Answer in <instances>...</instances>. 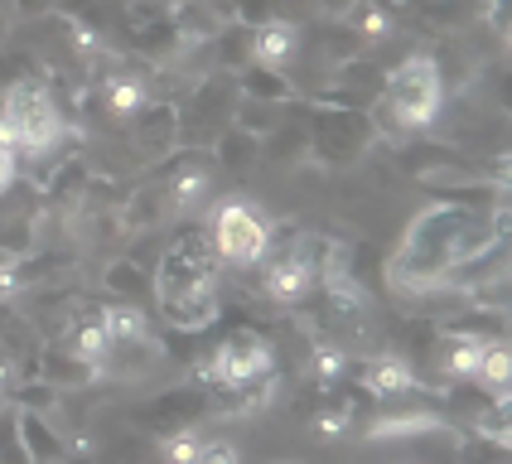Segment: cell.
<instances>
[{"mask_svg": "<svg viewBox=\"0 0 512 464\" xmlns=\"http://www.w3.org/2000/svg\"><path fill=\"white\" fill-rule=\"evenodd\" d=\"M512 237V213L498 203L493 213L484 208H459V203H435L430 199L401 232L397 252L387 257V286L397 295H440L445 276L459 261L479 257L488 242Z\"/></svg>", "mask_w": 512, "mask_h": 464, "instance_id": "obj_1", "label": "cell"}, {"mask_svg": "<svg viewBox=\"0 0 512 464\" xmlns=\"http://www.w3.org/2000/svg\"><path fill=\"white\" fill-rule=\"evenodd\" d=\"M150 295L155 310L174 334H208L223 319V295H218V252L208 242V228L189 223L174 232L165 257L150 271Z\"/></svg>", "mask_w": 512, "mask_h": 464, "instance_id": "obj_2", "label": "cell"}, {"mask_svg": "<svg viewBox=\"0 0 512 464\" xmlns=\"http://www.w3.org/2000/svg\"><path fill=\"white\" fill-rule=\"evenodd\" d=\"M445 107V73L435 54L416 49L382 73L377 87V102H372V126H377V141H411L416 131L435 126V116Z\"/></svg>", "mask_w": 512, "mask_h": 464, "instance_id": "obj_3", "label": "cell"}, {"mask_svg": "<svg viewBox=\"0 0 512 464\" xmlns=\"http://www.w3.org/2000/svg\"><path fill=\"white\" fill-rule=\"evenodd\" d=\"M63 131H68V121L44 78L0 92V145H10L15 155H49L63 141Z\"/></svg>", "mask_w": 512, "mask_h": 464, "instance_id": "obj_4", "label": "cell"}, {"mask_svg": "<svg viewBox=\"0 0 512 464\" xmlns=\"http://www.w3.org/2000/svg\"><path fill=\"white\" fill-rule=\"evenodd\" d=\"M261 377H276V344L256 324H232L203 358H194V382L203 387H247Z\"/></svg>", "mask_w": 512, "mask_h": 464, "instance_id": "obj_5", "label": "cell"}, {"mask_svg": "<svg viewBox=\"0 0 512 464\" xmlns=\"http://www.w3.org/2000/svg\"><path fill=\"white\" fill-rule=\"evenodd\" d=\"M305 107V102H300ZM305 150L319 170H348L377 145L372 112H334V107H305Z\"/></svg>", "mask_w": 512, "mask_h": 464, "instance_id": "obj_6", "label": "cell"}, {"mask_svg": "<svg viewBox=\"0 0 512 464\" xmlns=\"http://www.w3.org/2000/svg\"><path fill=\"white\" fill-rule=\"evenodd\" d=\"M208 242H213L218 261H228V266H261L266 242H271V223L261 218L256 203L223 199L208 218Z\"/></svg>", "mask_w": 512, "mask_h": 464, "instance_id": "obj_7", "label": "cell"}, {"mask_svg": "<svg viewBox=\"0 0 512 464\" xmlns=\"http://www.w3.org/2000/svg\"><path fill=\"white\" fill-rule=\"evenodd\" d=\"M121 39L145 63H174V58H184V39L174 29L170 0H126V10H121Z\"/></svg>", "mask_w": 512, "mask_h": 464, "instance_id": "obj_8", "label": "cell"}, {"mask_svg": "<svg viewBox=\"0 0 512 464\" xmlns=\"http://www.w3.org/2000/svg\"><path fill=\"white\" fill-rule=\"evenodd\" d=\"M397 165L411 174L426 194L455 189V184H469V179H484L479 165H469L455 145H445V141H401Z\"/></svg>", "mask_w": 512, "mask_h": 464, "instance_id": "obj_9", "label": "cell"}, {"mask_svg": "<svg viewBox=\"0 0 512 464\" xmlns=\"http://www.w3.org/2000/svg\"><path fill=\"white\" fill-rule=\"evenodd\" d=\"M213 416V387H203V382H184V387H165L160 397H150V402L136 411V426L155 435H174V431H189V426H203Z\"/></svg>", "mask_w": 512, "mask_h": 464, "instance_id": "obj_10", "label": "cell"}, {"mask_svg": "<svg viewBox=\"0 0 512 464\" xmlns=\"http://www.w3.org/2000/svg\"><path fill=\"white\" fill-rule=\"evenodd\" d=\"M343 382L363 387L372 402H411V397L430 392L401 353H377V358H363V363H348V377H343Z\"/></svg>", "mask_w": 512, "mask_h": 464, "instance_id": "obj_11", "label": "cell"}, {"mask_svg": "<svg viewBox=\"0 0 512 464\" xmlns=\"http://www.w3.org/2000/svg\"><path fill=\"white\" fill-rule=\"evenodd\" d=\"M450 431V421L435 406H411V402H372V411L363 416V435L368 440H416V435H440Z\"/></svg>", "mask_w": 512, "mask_h": 464, "instance_id": "obj_12", "label": "cell"}, {"mask_svg": "<svg viewBox=\"0 0 512 464\" xmlns=\"http://www.w3.org/2000/svg\"><path fill=\"white\" fill-rule=\"evenodd\" d=\"M131 141L145 160H165L184 141V107H174L170 97H150L141 112L131 116Z\"/></svg>", "mask_w": 512, "mask_h": 464, "instance_id": "obj_13", "label": "cell"}, {"mask_svg": "<svg viewBox=\"0 0 512 464\" xmlns=\"http://www.w3.org/2000/svg\"><path fill=\"white\" fill-rule=\"evenodd\" d=\"M15 411V406H10ZM15 435H20V445H25L29 464H68V435L58 431L54 421L44 416V411H15Z\"/></svg>", "mask_w": 512, "mask_h": 464, "instance_id": "obj_14", "label": "cell"}, {"mask_svg": "<svg viewBox=\"0 0 512 464\" xmlns=\"http://www.w3.org/2000/svg\"><path fill=\"white\" fill-rule=\"evenodd\" d=\"M237 92L247 102H261V107H300V87L285 78L281 68H266V63H242L237 73Z\"/></svg>", "mask_w": 512, "mask_h": 464, "instance_id": "obj_15", "label": "cell"}, {"mask_svg": "<svg viewBox=\"0 0 512 464\" xmlns=\"http://www.w3.org/2000/svg\"><path fill=\"white\" fill-rule=\"evenodd\" d=\"M97 97H102V107L112 116H121V121H131V116L141 112L145 102H150V87H145V78L136 73V68H107L102 78H97Z\"/></svg>", "mask_w": 512, "mask_h": 464, "instance_id": "obj_16", "label": "cell"}, {"mask_svg": "<svg viewBox=\"0 0 512 464\" xmlns=\"http://www.w3.org/2000/svg\"><path fill=\"white\" fill-rule=\"evenodd\" d=\"M440 334H455V339H474V344H503L508 339V310H459L440 324Z\"/></svg>", "mask_w": 512, "mask_h": 464, "instance_id": "obj_17", "label": "cell"}, {"mask_svg": "<svg viewBox=\"0 0 512 464\" xmlns=\"http://www.w3.org/2000/svg\"><path fill=\"white\" fill-rule=\"evenodd\" d=\"M295 49H300V25L295 20H276V25L252 29V63L281 68L285 58H295Z\"/></svg>", "mask_w": 512, "mask_h": 464, "instance_id": "obj_18", "label": "cell"}, {"mask_svg": "<svg viewBox=\"0 0 512 464\" xmlns=\"http://www.w3.org/2000/svg\"><path fill=\"white\" fill-rule=\"evenodd\" d=\"M459 431H474V435H484V440H493V445L512 450V387L493 392L484 402V411H479L469 426H459Z\"/></svg>", "mask_w": 512, "mask_h": 464, "instance_id": "obj_19", "label": "cell"}, {"mask_svg": "<svg viewBox=\"0 0 512 464\" xmlns=\"http://www.w3.org/2000/svg\"><path fill=\"white\" fill-rule=\"evenodd\" d=\"M87 184H92V170H87V160L83 155H68L63 165H58L49 179H44V199L49 203H83V194H87Z\"/></svg>", "mask_w": 512, "mask_h": 464, "instance_id": "obj_20", "label": "cell"}, {"mask_svg": "<svg viewBox=\"0 0 512 464\" xmlns=\"http://www.w3.org/2000/svg\"><path fill=\"white\" fill-rule=\"evenodd\" d=\"M102 286H107V295H112V300L141 305L145 295H150V276H145L131 257H121V261H112V266L102 271Z\"/></svg>", "mask_w": 512, "mask_h": 464, "instance_id": "obj_21", "label": "cell"}, {"mask_svg": "<svg viewBox=\"0 0 512 464\" xmlns=\"http://www.w3.org/2000/svg\"><path fill=\"white\" fill-rule=\"evenodd\" d=\"M348 377V348L334 344V339H319L310 348V382L314 387H339Z\"/></svg>", "mask_w": 512, "mask_h": 464, "instance_id": "obj_22", "label": "cell"}, {"mask_svg": "<svg viewBox=\"0 0 512 464\" xmlns=\"http://www.w3.org/2000/svg\"><path fill=\"white\" fill-rule=\"evenodd\" d=\"M213 155H218V165L232 174L252 170L256 155H261V141L256 136H247V131H237V126H228L223 136H218V145H213Z\"/></svg>", "mask_w": 512, "mask_h": 464, "instance_id": "obj_23", "label": "cell"}, {"mask_svg": "<svg viewBox=\"0 0 512 464\" xmlns=\"http://www.w3.org/2000/svg\"><path fill=\"white\" fill-rule=\"evenodd\" d=\"M228 126H237V131H247V136H256V141L266 145L281 131V116H276V107H261V102H247V97H242V102L232 107Z\"/></svg>", "mask_w": 512, "mask_h": 464, "instance_id": "obj_24", "label": "cell"}, {"mask_svg": "<svg viewBox=\"0 0 512 464\" xmlns=\"http://www.w3.org/2000/svg\"><path fill=\"white\" fill-rule=\"evenodd\" d=\"M474 382L479 387H488V392H503V387H512V344L503 339V344H484V358H479V373H474Z\"/></svg>", "mask_w": 512, "mask_h": 464, "instance_id": "obj_25", "label": "cell"}, {"mask_svg": "<svg viewBox=\"0 0 512 464\" xmlns=\"http://www.w3.org/2000/svg\"><path fill=\"white\" fill-rule=\"evenodd\" d=\"M232 25L242 29H261L276 25V20H290V0H232Z\"/></svg>", "mask_w": 512, "mask_h": 464, "instance_id": "obj_26", "label": "cell"}, {"mask_svg": "<svg viewBox=\"0 0 512 464\" xmlns=\"http://www.w3.org/2000/svg\"><path fill=\"white\" fill-rule=\"evenodd\" d=\"M34 78H39V63L29 54H20V49H5L0 44V92L15 83H34Z\"/></svg>", "mask_w": 512, "mask_h": 464, "instance_id": "obj_27", "label": "cell"}, {"mask_svg": "<svg viewBox=\"0 0 512 464\" xmlns=\"http://www.w3.org/2000/svg\"><path fill=\"white\" fill-rule=\"evenodd\" d=\"M199 445H203V431H199V426H189V431H174V435H160V455H165V464H194Z\"/></svg>", "mask_w": 512, "mask_h": 464, "instance_id": "obj_28", "label": "cell"}, {"mask_svg": "<svg viewBox=\"0 0 512 464\" xmlns=\"http://www.w3.org/2000/svg\"><path fill=\"white\" fill-rule=\"evenodd\" d=\"M0 464H29L25 445H20V435H15V411H10V406L0 411Z\"/></svg>", "mask_w": 512, "mask_h": 464, "instance_id": "obj_29", "label": "cell"}, {"mask_svg": "<svg viewBox=\"0 0 512 464\" xmlns=\"http://www.w3.org/2000/svg\"><path fill=\"white\" fill-rule=\"evenodd\" d=\"M194 464H237V445H232V440H218V435H203Z\"/></svg>", "mask_w": 512, "mask_h": 464, "instance_id": "obj_30", "label": "cell"}, {"mask_svg": "<svg viewBox=\"0 0 512 464\" xmlns=\"http://www.w3.org/2000/svg\"><path fill=\"white\" fill-rule=\"evenodd\" d=\"M54 10H58V0H10V15H20V20H44Z\"/></svg>", "mask_w": 512, "mask_h": 464, "instance_id": "obj_31", "label": "cell"}, {"mask_svg": "<svg viewBox=\"0 0 512 464\" xmlns=\"http://www.w3.org/2000/svg\"><path fill=\"white\" fill-rule=\"evenodd\" d=\"M493 73H498V78H493V83H498V102H503V112L512 116V63H498Z\"/></svg>", "mask_w": 512, "mask_h": 464, "instance_id": "obj_32", "label": "cell"}, {"mask_svg": "<svg viewBox=\"0 0 512 464\" xmlns=\"http://www.w3.org/2000/svg\"><path fill=\"white\" fill-rule=\"evenodd\" d=\"M15 160H20V155H15L10 145H0V194L15 184Z\"/></svg>", "mask_w": 512, "mask_h": 464, "instance_id": "obj_33", "label": "cell"}, {"mask_svg": "<svg viewBox=\"0 0 512 464\" xmlns=\"http://www.w3.org/2000/svg\"><path fill=\"white\" fill-rule=\"evenodd\" d=\"M353 5H358V0H319V10H324L329 20H343V15H348Z\"/></svg>", "mask_w": 512, "mask_h": 464, "instance_id": "obj_34", "label": "cell"}, {"mask_svg": "<svg viewBox=\"0 0 512 464\" xmlns=\"http://www.w3.org/2000/svg\"><path fill=\"white\" fill-rule=\"evenodd\" d=\"M10 20H15V15H10V10L0 5V44H5V34H10Z\"/></svg>", "mask_w": 512, "mask_h": 464, "instance_id": "obj_35", "label": "cell"}, {"mask_svg": "<svg viewBox=\"0 0 512 464\" xmlns=\"http://www.w3.org/2000/svg\"><path fill=\"white\" fill-rule=\"evenodd\" d=\"M68 464H107V460H92V455H68Z\"/></svg>", "mask_w": 512, "mask_h": 464, "instance_id": "obj_36", "label": "cell"}, {"mask_svg": "<svg viewBox=\"0 0 512 464\" xmlns=\"http://www.w3.org/2000/svg\"><path fill=\"white\" fill-rule=\"evenodd\" d=\"M382 5H387V10H397V15L406 10V0H382Z\"/></svg>", "mask_w": 512, "mask_h": 464, "instance_id": "obj_37", "label": "cell"}, {"mask_svg": "<svg viewBox=\"0 0 512 464\" xmlns=\"http://www.w3.org/2000/svg\"><path fill=\"white\" fill-rule=\"evenodd\" d=\"M503 208H508V213H512V189H508V194H503Z\"/></svg>", "mask_w": 512, "mask_h": 464, "instance_id": "obj_38", "label": "cell"}, {"mask_svg": "<svg viewBox=\"0 0 512 464\" xmlns=\"http://www.w3.org/2000/svg\"><path fill=\"white\" fill-rule=\"evenodd\" d=\"M503 34H508V44H512V15H508V25H503Z\"/></svg>", "mask_w": 512, "mask_h": 464, "instance_id": "obj_39", "label": "cell"}, {"mask_svg": "<svg viewBox=\"0 0 512 464\" xmlns=\"http://www.w3.org/2000/svg\"><path fill=\"white\" fill-rule=\"evenodd\" d=\"M508 344H512V310H508Z\"/></svg>", "mask_w": 512, "mask_h": 464, "instance_id": "obj_40", "label": "cell"}, {"mask_svg": "<svg viewBox=\"0 0 512 464\" xmlns=\"http://www.w3.org/2000/svg\"><path fill=\"white\" fill-rule=\"evenodd\" d=\"M271 464H300V460H271Z\"/></svg>", "mask_w": 512, "mask_h": 464, "instance_id": "obj_41", "label": "cell"}, {"mask_svg": "<svg viewBox=\"0 0 512 464\" xmlns=\"http://www.w3.org/2000/svg\"><path fill=\"white\" fill-rule=\"evenodd\" d=\"M208 5H218V0H208ZM223 5H232V0H223Z\"/></svg>", "mask_w": 512, "mask_h": 464, "instance_id": "obj_42", "label": "cell"}, {"mask_svg": "<svg viewBox=\"0 0 512 464\" xmlns=\"http://www.w3.org/2000/svg\"><path fill=\"white\" fill-rule=\"evenodd\" d=\"M0 411H5V397H0Z\"/></svg>", "mask_w": 512, "mask_h": 464, "instance_id": "obj_43", "label": "cell"}]
</instances>
